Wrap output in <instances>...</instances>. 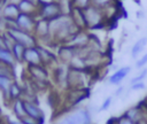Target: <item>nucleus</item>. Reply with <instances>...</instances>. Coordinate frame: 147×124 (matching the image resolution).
<instances>
[{"label": "nucleus", "instance_id": "0eeeda50", "mask_svg": "<svg viewBox=\"0 0 147 124\" xmlns=\"http://www.w3.org/2000/svg\"><path fill=\"white\" fill-rule=\"evenodd\" d=\"M16 23H17V26L18 29H22L24 31H28V32H32L34 31V26H36V22L32 17L31 14H24V13H21L18 15V17L16 18Z\"/></svg>", "mask_w": 147, "mask_h": 124}, {"label": "nucleus", "instance_id": "4be33fe9", "mask_svg": "<svg viewBox=\"0 0 147 124\" xmlns=\"http://www.w3.org/2000/svg\"><path fill=\"white\" fill-rule=\"evenodd\" d=\"M114 1L115 0H91V5L94 7H98L100 9L106 10V9L113 7Z\"/></svg>", "mask_w": 147, "mask_h": 124}, {"label": "nucleus", "instance_id": "7ed1b4c3", "mask_svg": "<svg viewBox=\"0 0 147 124\" xmlns=\"http://www.w3.org/2000/svg\"><path fill=\"white\" fill-rule=\"evenodd\" d=\"M74 124H92V115L86 108H77L68 114Z\"/></svg>", "mask_w": 147, "mask_h": 124}, {"label": "nucleus", "instance_id": "412c9836", "mask_svg": "<svg viewBox=\"0 0 147 124\" xmlns=\"http://www.w3.org/2000/svg\"><path fill=\"white\" fill-rule=\"evenodd\" d=\"M18 8H20V11L21 13H24V14H31L36 9L34 2L31 1V0H22L18 3Z\"/></svg>", "mask_w": 147, "mask_h": 124}, {"label": "nucleus", "instance_id": "9b49d317", "mask_svg": "<svg viewBox=\"0 0 147 124\" xmlns=\"http://www.w3.org/2000/svg\"><path fill=\"white\" fill-rule=\"evenodd\" d=\"M33 32L36 33V37L40 39H46L51 37L49 36V21L45 18H40L39 21H37Z\"/></svg>", "mask_w": 147, "mask_h": 124}, {"label": "nucleus", "instance_id": "4c0bfd02", "mask_svg": "<svg viewBox=\"0 0 147 124\" xmlns=\"http://www.w3.org/2000/svg\"><path fill=\"white\" fill-rule=\"evenodd\" d=\"M146 99H147V98H146Z\"/></svg>", "mask_w": 147, "mask_h": 124}, {"label": "nucleus", "instance_id": "a211bd4d", "mask_svg": "<svg viewBox=\"0 0 147 124\" xmlns=\"http://www.w3.org/2000/svg\"><path fill=\"white\" fill-rule=\"evenodd\" d=\"M0 62H3L14 68L16 60L9 48H0Z\"/></svg>", "mask_w": 147, "mask_h": 124}, {"label": "nucleus", "instance_id": "20e7f679", "mask_svg": "<svg viewBox=\"0 0 147 124\" xmlns=\"http://www.w3.org/2000/svg\"><path fill=\"white\" fill-rule=\"evenodd\" d=\"M62 15V9L60 7V3L56 2H45L42 7L40 8V16L45 20H53L57 16Z\"/></svg>", "mask_w": 147, "mask_h": 124}, {"label": "nucleus", "instance_id": "2f4dec72", "mask_svg": "<svg viewBox=\"0 0 147 124\" xmlns=\"http://www.w3.org/2000/svg\"><path fill=\"white\" fill-rule=\"evenodd\" d=\"M124 91H125V87H124V86H119V87L115 91V96H121V95L124 93Z\"/></svg>", "mask_w": 147, "mask_h": 124}, {"label": "nucleus", "instance_id": "1a4fd4ad", "mask_svg": "<svg viewBox=\"0 0 147 124\" xmlns=\"http://www.w3.org/2000/svg\"><path fill=\"white\" fill-rule=\"evenodd\" d=\"M24 62L28 65H37V64H42L41 63V57L40 53L38 49V46L36 47H28L24 53Z\"/></svg>", "mask_w": 147, "mask_h": 124}, {"label": "nucleus", "instance_id": "c756f323", "mask_svg": "<svg viewBox=\"0 0 147 124\" xmlns=\"http://www.w3.org/2000/svg\"><path fill=\"white\" fill-rule=\"evenodd\" d=\"M117 124H136L134 122H132L131 119H129L126 116H124L123 114L117 117Z\"/></svg>", "mask_w": 147, "mask_h": 124}, {"label": "nucleus", "instance_id": "f704fd0d", "mask_svg": "<svg viewBox=\"0 0 147 124\" xmlns=\"http://www.w3.org/2000/svg\"><path fill=\"white\" fill-rule=\"evenodd\" d=\"M8 124H21L20 121H13V119H8Z\"/></svg>", "mask_w": 147, "mask_h": 124}, {"label": "nucleus", "instance_id": "ddd939ff", "mask_svg": "<svg viewBox=\"0 0 147 124\" xmlns=\"http://www.w3.org/2000/svg\"><path fill=\"white\" fill-rule=\"evenodd\" d=\"M23 93H24V91L21 87V85L16 80H14L11 83L10 87H9V91H8V100L13 102V101H15L17 99H22Z\"/></svg>", "mask_w": 147, "mask_h": 124}, {"label": "nucleus", "instance_id": "423d86ee", "mask_svg": "<svg viewBox=\"0 0 147 124\" xmlns=\"http://www.w3.org/2000/svg\"><path fill=\"white\" fill-rule=\"evenodd\" d=\"M28 69L34 82H40V83L48 82V72H47V69L42 64L28 65Z\"/></svg>", "mask_w": 147, "mask_h": 124}, {"label": "nucleus", "instance_id": "a878e982", "mask_svg": "<svg viewBox=\"0 0 147 124\" xmlns=\"http://www.w3.org/2000/svg\"><path fill=\"white\" fill-rule=\"evenodd\" d=\"M111 103H113V96H107V98L103 100V102L101 103V106H100V108H99V111L108 110L109 107L111 106Z\"/></svg>", "mask_w": 147, "mask_h": 124}, {"label": "nucleus", "instance_id": "f03ea898", "mask_svg": "<svg viewBox=\"0 0 147 124\" xmlns=\"http://www.w3.org/2000/svg\"><path fill=\"white\" fill-rule=\"evenodd\" d=\"M7 32L13 37L15 42L22 44L26 48L28 47H36V46H38L37 45V37L32 32H28V31H24V30L18 29V28L7 29Z\"/></svg>", "mask_w": 147, "mask_h": 124}, {"label": "nucleus", "instance_id": "6ab92c4d", "mask_svg": "<svg viewBox=\"0 0 147 124\" xmlns=\"http://www.w3.org/2000/svg\"><path fill=\"white\" fill-rule=\"evenodd\" d=\"M25 49L26 47L23 46L22 44H18V42H15L14 46L10 48L16 62H24V53H25Z\"/></svg>", "mask_w": 147, "mask_h": 124}, {"label": "nucleus", "instance_id": "aec40b11", "mask_svg": "<svg viewBox=\"0 0 147 124\" xmlns=\"http://www.w3.org/2000/svg\"><path fill=\"white\" fill-rule=\"evenodd\" d=\"M38 49H39V53H40L41 63H44V64H48V63H51L52 61L56 60L55 55H54L52 52L47 51L46 48H44V47H41V46H39V45H38Z\"/></svg>", "mask_w": 147, "mask_h": 124}, {"label": "nucleus", "instance_id": "5701e85b", "mask_svg": "<svg viewBox=\"0 0 147 124\" xmlns=\"http://www.w3.org/2000/svg\"><path fill=\"white\" fill-rule=\"evenodd\" d=\"M0 75H5V76H9L11 78H15L14 68L3 62H0Z\"/></svg>", "mask_w": 147, "mask_h": 124}, {"label": "nucleus", "instance_id": "393cba45", "mask_svg": "<svg viewBox=\"0 0 147 124\" xmlns=\"http://www.w3.org/2000/svg\"><path fill=\"white\" fill-rule=\"evenodd\" d=\"M147 77V69H142L137 76L132 77L131 80H130V85L132 84H136V83H139V82H144V79Z\"/></svg>", "mask_w": 147, "mask_h": 124}, {"label": "nucleus", "instance_id": "bb28decb", "mask_svg": "<svg viewBox=\"0 0 147 124\" xmlns=\"http://www.w3.org/2000/svg\"><path fill=\"white\" fill-rule=\"evenodd\" d=\"M20 123H21V124H44V122L38 121V119H36V118H32V117H30V116L23 117L22 119H20Z\"/></svg>", "mask_w": 147, "mask_h": 124}, {"label": "nucleus", "instance_id": "9d476101", "mask_svg": "<svg viewBox=\"0 0 147 124\" xmlns=\"http://www.w3.org/2000/svg\"><path fill=\"white\" fill-rule=\"evenodd\" d=\"M131 72V67L129 65H125V67H122L119 69H117L113 75L109 76L108 78V83L110 85H119L123 79Z\"/></svg>", "mask_w": 147, "mask_h": 124}, {"label": "nucleus", "instance_id": "b1692460", "mask_svg": "<svg viewBox=\"0 0 147 124\" xmlns=\"http://www.w3.org/2000/svg\"><path fill=\"white\" fill-rule=\"evenodd\" d=\"M91 6V0H72V8L85 9Z\"/></svg>", "mask_w": 147, "mask_h": 124}, {"label": "nucleus", "instance_id": "f3484780", "mask_svg": "<svg viewBox=\"0 0 147 124\" xmlns=\"http://www.w3.org/2000/svg\"><path fill=\"white\" fill-rule=\"evenodd\" d=\"M146 45H147V37H142V38L138 39L133 44V46L131 48V56L133 59H137L139 56V54L144 51V48L146 47Z\"/></svg>", "mask_w": 147, "mask_h": 124}, {"label": "nucleus", "instance_id": "72a5a7b5", "mask_svg": "<svg viewBox=\"0 0 147 124\" xmlns=\"http://www.w3.org/2000/svg\"><path fill=\"white\" fill-rule=\"evenodd\" d=\"M144 16H145V14H144L142 10H138V11H137V17H138V18H142Z\"/></svg>", "mask_w": 147, "mask_h": 124}, {"label": "nucleus", "instance_id": "473e14b6", "mask_svg": "<svg viewBox=\"0 0 147 124\" xmlns=\"http://www.w3.org/2000/svg\"><path fill=\"white\" fill-rule=\"evenodd\" d=\"M0 48H8L7 44H6V40H5V37H3V33L0 34Z\"/></svg>", "mask_w": 147, "mask_h": 124}, {"label": "nucleus", "instance_id": "6e6552de", "mask_svg": "<svg viewBox=\"0 0 147 124\" xmlns=\"http://www.w3.org/2000/svg\"><path fill=\"white\" fill-rule=\"evenodd\" d=\"M24 106H25V111H26L28 116L36 118L38 121H41V122L45 121V114H44L42 109L39 107V104L28 101V100H24Z\"/></svg>", "mask_w": 147, "mask_h": 124}, {"label": "nucleus", "instance_id": "f8f14e48", "mask_svg": "<svg viewBox=\"0 0 147 124\" xmlns=\"http://www.w3.org/2000/svg\"><path fill=\"white\" fill-rule=\"evenodd\" d=\"M1 13H2V16L5 20H16L18 17V15L21 14L18 6L15 3H11V2H8L7 5H5Z\"/></svg>", "mask_w": 147, "mask_h": 124}, {"label": "nucleus", "instance_id": "2eb2a0df", "mask_svg": "<svg viewBox=\"0 0 147 124\" xmlns=\"http://www.w3.org/2000/svg\"><path fill=\"white\" fill-rule=\"evenodd\" d=\"M13 82H14V78H11L9 76L0 75V92L5 100H8V91H9V87Z\"/></svg>", "mask_w": 147, "mask_h": 124}, {"label": "nucleus", "instance_id": "f257e3e1", "mask_svg": "<svg viewBox=\"0 0 147 124\" xmlns=\"http://www.w3.org/2000/svg\"><path fill=\"white\" fill-rule=\"evenodd\" d=\"M85 21H86V28H99L103 25L105 18H106V13L103 9H100L94 6H88L87 8L83 9Z\"/></svg>", "mask_w": 147, "mask_h": 124}, {"label": "nucleus", "instance_id": "e433bc0d", "mask_svg": "<svg viewBox=\"0 0 147 124\" xmlns=\"http://www.w3.org/2000/svg\"><path fill=\"white\" fill-rule=\"evenodd\" d=\"M133 1H134L137 5H139V6H140V3H141V1H140V0H133Z\"/></svg>", "mask_w": 147, "mask_h": 124}, {"label": "nucleus", "instance_id": "cd10ccee", "mask_svg": "<svg viewBox=\"0 0 147 124\" xmlns=\"http://www.w3.org/2000/svg\"><path fill=\"white\" fill-rule=\"evenodd\" d=\"M147 64V53H145L139 60H137V62H136V64H134V67L137 68V69H141L142 67H145Z\"/></svg>", "mask_w": 147, "mask_h": 124}, {"label": "nucleus", "instance_id": "c9c22d12", "mask_svg": "<svg viewBox=\"0 0 147 124\" xmlns=\"http://www.w3.org/2000/svg\"><path fill=\"white\" fill-rule=\"evenodd\" d=\"M3 23H5V18H3V16H2V13L0 11V25L3 24Z\"/></svg>", "mask_w": 147, "mask_h": 124}, {"label": "nucleus", "instance_id": "7c9ffc66", "mask_svg": "<svg viewBox=\"0 0 147 124\" xmlns=\"http://www.w3.org/2000/svg\"><path fill=\"white\" fill-rule=\"evenodd\" d=\"M55 124H74V123H72V121L69 118V116H68V115H65V116L61 117L59 121H56V122H55Z\"/></svg>", "mask_w": 147, "mask_h": 124}, {"label": "nucleus", "instance_id": "dca6fc26", "mask_svg": "<svg viewBox=\"0 0 147 124\" xmlns=\"http://www.w3.org/2000/svg\"><path fill=\"white\" fill-rule=\"evenodd\" d=\"M76 55V48L69 46V45H64L63 47H61V49L59 51V56L62 59V61L64 62H71V60L74 59V56Z\"/></svg>", "mask_w": 147, "mask_h": 124}, {"label": "nucleus", "instance_id": "c85d7f7f", "mask_svg": "<svg viewBox=\"0 0 147 124\" xmlns=\"http://www.w3.org/2000/svg\"><path fill=\"white\" fill-rule=\"evenodd\" d=\"M145 87H146V85H145L144 82H139V83L130 85V90L131 91H141V90H145Z\"/></svg>", "mask_w": 147, "mask_h": 124}, {"label": "nucleus", "instance_id": "39448f33", "mask_svg": "<svg viewBox=\"0 0 147 124\" xmlns=\"http://www.w3.org/2000/svg\"><path fill=\"white\" fill-rule=\"evenodd\" d=\"M90 40H91V34L87 32H84L83 30H80L79 32H77L69 41L65 42V45H69L76 49H80L84 48L86 46L90 45Z\"/></svg>", "mask_w": 147, "mask_h": 124}, {"label": "nucleus", "instance_id": "4468645a", "mask_svg": "<svg viewBox=\"0 0 147 124\" xmlns=\"http://www.w3.org/2000/svg\"><path fill=\"white\" fill-rule=\"evenodd\" d=\"M13 113L16 116L17 121L28 116L26 111H25V106H24V100L23 99H17V100L13 101Z\"/></svg>", "mask_w": 147, "mask_h": 124}]
</instances>
